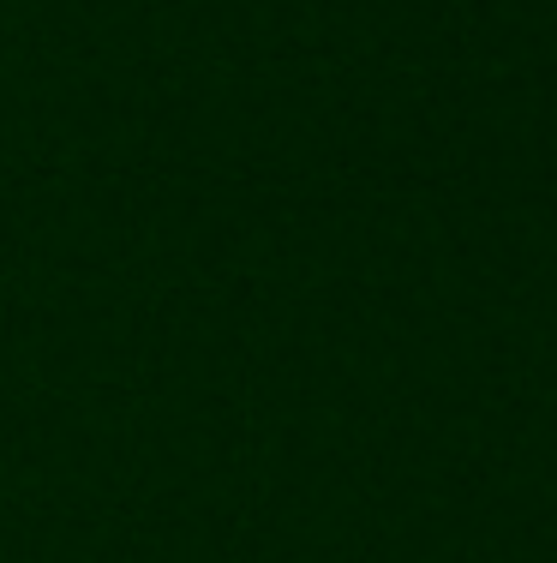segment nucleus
Segmentation results:
<instances>
[]
</instances>
